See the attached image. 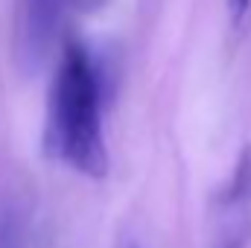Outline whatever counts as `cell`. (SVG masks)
I'll return each instance as SVG.
<instances>
[{
  "mask_svg": "<svg viewBox=\"0 0 251 248\" xmlns=\"http://www.w3.org/2000/svg\"><path fill=\"white\" fill-rule=\"evenodd\" d=\"M102 102L105 82L97 59L85 44L67 41L50 88L44 152L85 178H105L108 173Z\"/></svg>",
  "mask_w": 251,
  "mask_h": 248,
  "instance_id": "obj_1",
  "label": "cell"
},
{
  "mask_svg": "<svg viewBox=\"0 0 251 248\" xmlns=\"http://www.w3.org/2000/svg\"><path fill=\"white\" fill-rule=\"evenodd\" d=\"M251 243V146L231 178L210 198V231L204 248H246Z\"/></svg>",
  "mask_w": 251,
  "mask_h": 248,
  "instance_id": "obj_2",
  "label": "cell"
},
{
  "mask_svg": "<svg viewBox=\"0 0 251 248\" xmlns=\"http://www.w3.org/2000/svg\"><path fill=\"white\" fill-rule=\"evenodd\" d=\"M59 15H62V0H26V44L35 59L47 50L59 26Z\"/></svg>",
  "mask_w": 251,
  "mask_h": 248,
  "instance_id": "obj_3",
  "label": "cell"
},
{
  "mask_svg": "<svg viewBox=\"0 0 251 248\" xmlns=\"http://www.w3.org/2000/svg\"><path fill=\"white\" fill-rule=\"evenodd\" d=\"M21 237H24V225L18 213L6 210L0 216V248H21Z\"/></svg>",
  "mask_w": 251,
  "mask_h": 248,
  "instance_id": "obj_4",
  "label": "cell"
},
{
  "mask_svg": "<svg viewBox=\"0 0 251 248\" xmlns=\"http://www.w3.org/2000/svg\"><path fill=\"white\" fill-rule=\"evenodd\" d=\"M249 3H251V0H231V9L237 12V18H243V15H246V9H249Z\"/></svg>",
  "mask_w": 251,
  "mask_h": 248,
  "instance_id": "obj_5",
  "label": "cell"
},
{
  "mask_svg": "<svg viewBox=\"0 0 251 248\" xmlns=\"http://www.w3.org/2000/svg\"><path fill=\"white\" fill-rule=\"evenodd\" d=\"M79 3H82L85 9H97V6H100V3H105V0H79Z\"/></svg>",
  "mask_w": 251,
  "mask_h": 248,
  "instance_id": "obj_6",
  "label": "cell"
},
{
  "mask_svg": "<svg viewBox=\"0 0 251 248\" xmlns=\"http://www.w3.org/2000/svg\"><path fill=\"white\" fill-rule=\"evenodd\" d=\"M126 248H140V246H134V243H131V246H126Z\"/></svg>",
  "mask_w": 251,
  "mask_h": 248,
  "instance_id": "obj_7",
  "label": "cell"
}]
</instances>
